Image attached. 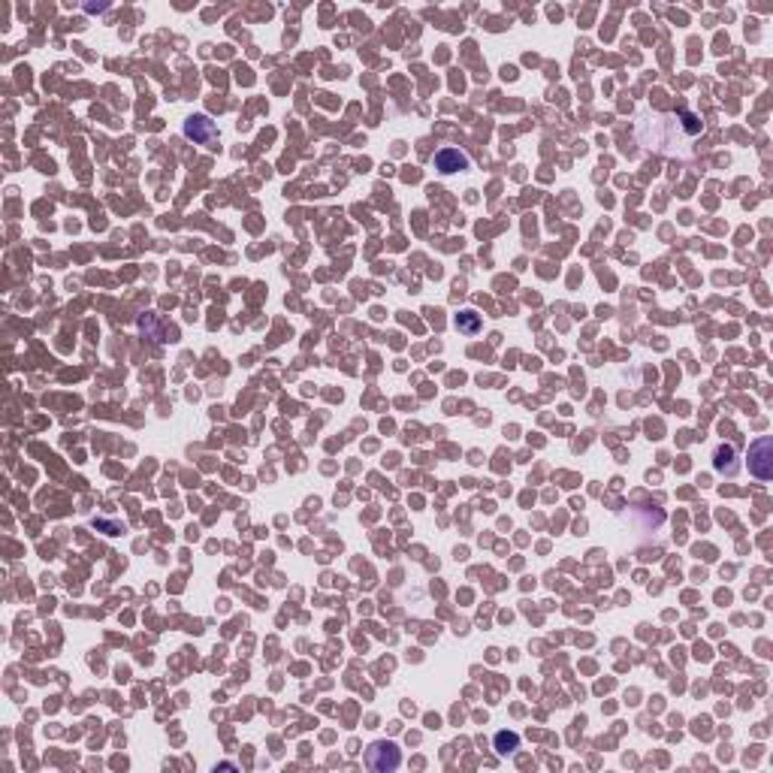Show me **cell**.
Segmentation results:
<instances>
[{"instance_id": "8992f818", "label": "cell", "mask_w": 773, "mask_h": 773, "mask_svg": "<svg viewBox=\"0 0 773 773\" xmlns=\"http://www.w3.org/2000/svg\"><path fill=\"white\" fill-rule=\"evenodd\" d=\"M517 746H519V737H517V734H508V731H499V734H496V749H499L502 755H511Z\"/></svg>"}, {"instance_id": "6da1fadb", "label": "cell", "mask_w": 773, "mask_h": 773, "mask_svg": "<svg viewBox=\"0 0 773 773\" xmlns=\"http://www.w3.org/2000/svg\"><path fill=\"white\" fill-rule=\"evenodd\" d=\"M749 472L762 480L773 477V438H758L749 447Z\"/></svg>"}, {"instance_id": "52a82bcc", "label": "cell", "mask_w": 773, "mask_h": 773, "mask_svg": "<svg viewBox=\"0 0 773 773\" xmlns=\"http://www.w3.org/2000/svg\"><path fill=\"white\" fill-rule=\"evenodd\" d=\"M462 326H465V329H474V326H477V321H474V318H465V321H462Z\"/></svg>"}, {"instance_id": "3957f363", "label": "cell", "mask_w": 773, "mask_h": 773, "mask_svg": "<svg viewBox=\"0 0 773 773\" xmlns=\"http://www.w3.org/2000/svg\"><path fill=\"white\" fill-rule=\"evenodd\" d=\"M185 133L191 136V139H197V142H206V145H212L214 142V124L206 118V115H194V118H187V124H185Z\"/></svg>"}, {"instance_id": "277c9868", "label": "cell", "mask_w": 773, "mask_h": 773, "mask_svg": "<svg viewBox=\"0 0 773 773\" xmlns=\"http://www.w3.org/2000/svg\"><path fill=\"white\" fill-rule=\"evenodd\" d=\"M438 170L441 172H460V170H468V157L462 155L460 148H445V151H438Z\"/></svg>"}, {"instance_id": "7a4b0ae2", "label": "cell", "mask_w": 773, "mask_h": 773, "mask_svg": "<svg viewBox=\"0 0 773 773\" xmlns=\"http://www.w3.org/2000/svg\"><path fill=\"white\" fill-rule=\"evenodd\" d=\"M399 762H402V755H399V749L393 743H375V746L365 749V764H369L372 770H378V773L396 770Z\"/></svg>"}, {"instance_id": "5b68a950", "label": "cell", "mask_w": 773, "mask_h": 773, "mask_svg": "<svg viewBox=\"0 0 773 773\" xmlns=\"http://www.w3.org/2000/svg\"><path fill=\"white\" fill-rule=\"evenodd\" d=\"M716 468L725 474H734L737 472V462H734V447H719L716 450Z\"/></svg>"}]
</instances>
